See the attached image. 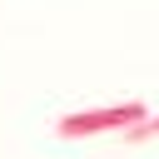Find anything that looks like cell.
Instances as JSON below:
<instances>
[{
	"label": "cell",
	"instance_id": "6da1fadb",
	"mask_svg": "<svg viewBox=\"0 0 159 159\" xmlns=\"http://www.w3.org/2000/svg\"><path fill=\"white\" fill-rule=\"evenodd\" d=\"M144 119H149V104L144 99H124V104H99V109L60 114L55 134L60 139H94V134H124V129H134Z\"/></svg>",
	"mask_w": 159,
	"mask_h": 159
},
{
	"label": "cell",
	"instance_id": "7a4b0ae2",
	"mask_svg": "<svg viewBox=\"0 0 159 159\" xmlns=\"http://www.w3.org/2000/svg\"><path fill=\"white\" fill-rule=\"evenodd\" d=\"M119 139H124V144H149V139H159V114H149L144 124H134V129H124Z\"/></svg>",
	"mask_w": 159,
	"mask_h": 159
}]
</instances>
